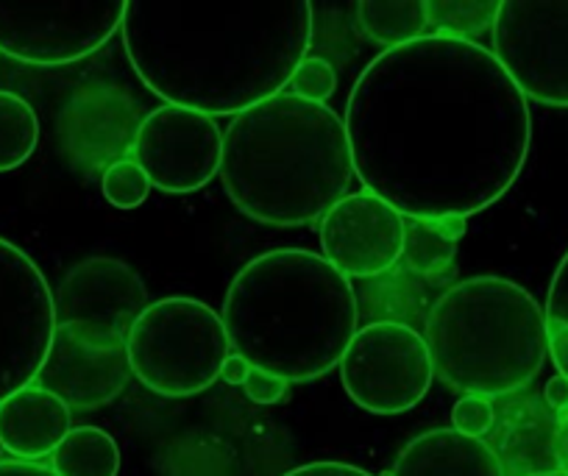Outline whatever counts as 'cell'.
Here are the masks:
<instances>
[{
    "mask_svg": "<svg viewBox=\"0 0 568 476\" xmlns=\"http://www.w3.org/2000/svg\"><path fill=\"white\" fill-rule=\"evenodd\" d=\"M357 182L409 221H466L521 176L529 103L474 40L426 34L379 53L346 103Z\"/></svg>",
    "mask_w": 568,
    "mask_h": 476,
    "instance_id": "obj_1",
    "label": "cell"
},
{
    "mask_svg": "<svg viewBox=\"0 0 568 476\" xmlns=\"http://www.w3.org/2000/svg\"><path fill=\"white\" fill-rule=\"evenodd\" d=\"M304 0L125 3L123 42L140 81L171 107L221 118L278 95L313 42Z\"/></svg>",
    "mask_w": 568,
    "mask_h": 476,
    "instance_id": "obj_2",
    "label": "cell"
},
{
    "mask_svg": "<svg viewBox=\"0 0 568 476\" xmlns=\"http://www.w3.org/2000/svg\"><path fill=\"white\" fill-rule=\"evenodd\" d=\"M221 182L229 201L267 226H307L357 182L346 123L326 103L278 92L223 131Z\"/></svg>",
    "mask_w": 568,
    "mask_h": 476,
    "instance_id": "obj_3",
    "label": "cell"
},
{
    "mask_svg": "<svg viewBox=\"0 0 568 476\" xmlns=\"http://www.w3.org/2000/svg\"><path fill=\"white\" fill-rule=\"evenodd\" d=\"M234 354L291 382H313L341 365L357 335V295L324 254L278 249L237 271L223 298Z\"/></svg>",
    "mask_w": 568,
    "mask_h": 476,
    "instance_id": "obj_4",
    "label": "cell"
},
{
    "mask_svg": "<svg viewBox=\"0 0 568 476\" xmlns=\"http://www.w3.org/2000/svg\"><path fill=\"white\" fill-rule=\"evenodd\" d=\"M424 341L435 376L463 396L524 391L549 357L544 306L501 276H474L446 290L426 312Z\"/></svg>",
    "mask_w": 568,
    "mask_h": 476,
    "instance_id": "obj_5",
    "label": "cell"
},
{
    "mask_svg": "<svg viewBox=\"0 0 568 476\" xmlns=\"http://www.w3.org/2000/svg\"><path fill=\"white\" fill-rule=\"evenodd\" d=\"M140 273L114 256H90L53 290L57 332L34 385L70 409H101L125 391L131 374L129 335L149 306Z\"/></svg>",
    "mask_w": 568,
    "mask_h": 476,
    "instance_id": "obj_6",
    "label": "cell"
},
{
    "mask_svg": "<svg viewBox=\"0 0 568 476\" xmlns=\"http://www.w3.org/2000/svg\"><path fill=\"white\" fill-rule=\"evenodd\" d=\"M229 354L221 312L184 295L151 301L129 335L134 379L168 398L210 391L221 379Z\"/></svg>",
    "mask_w": 568,
    "mask_h": 476,
    "instance_id": "obj_7",
    "label": "cell"
},
{
    "mask_svg": "<svg viewBox=\"0 0 568 476\" xmlns=\"http://www.w3.org/2000/svg\"><path fill=\"white\" fill-rule=\"evenodd\" d=\"M123 18L125 3L106 0H0V53L34 68H64L101 51L123 29Z\"/></svg>",
    "mask_w": 568,
    "mask_h": 476,
    "instance_id": "obj_8",
    "label": "cell"
},
{
    "mask_svg": "<svg viewBox=\"0 0 568 476\" xmlns=\"http://www.w3.org/2000/svg\"><path fill=\"white\" fill-rule=\"evenodd\" d=\"M341 379L357 407L374 415H398L424 402L435 368L418 330L376 321L357 330L341 359Z\"/></svg>",
    "mask_w": 568,
    "mask_h": 476,
    "instance_id": "obj_9",
    "label": "cell"
},
{
    "mask_svg": "<svg viewBox=\"0 0 568 476\" xmlns=\"http://www.w3.org/2000/svg\"><path fill=\"white\" fill-rule=\"evenodd\" d=\"M490 34V53L524 98L568 109V0L499 3Z\"/></svg>",
    "mask_w": 568,
    "mask_h": 476,
    "instance_id": "obj_10",
    "label": "cell"
},
{
    "mask_svg": "<svg viewBox=\"0 0 568 476\" xmlns=\"http://www.w3.org/2000/svg\"><path fill=\"white\" fill-rule=\"evenodd\" d=\"M57 306L45 273L0 237V404L34 385L51 352Z\"/></svg>",
    "mask_w": 568,
    "mask_h": 476,
    "instance_id": "obj_11",
    "label": "cell"
},
{
    "mask_svg": "<svg viewBox=\"0 0 568 476\" xmlns=\"http://www.w3.org/2000/svg\"><path fill=\"white\" fill-rule=\"evenodd\" d=\"M223 131L210 114L184 107L154 109L134 134V162L162 193L184 195L206 188L221 173Z\"/></svg>",
    "mask_w": 568,
    "mask_h": 476,
    "instance_id": "obj_12",
    "label": "cell"
},
{
    "mask_svg": "<svg viewBox=\"0 0 568 476\" xmlns=\"http://www.w3.org/2000/svg\"><path fill=\"white\" fill-rule=\"evenodd\" d=\"M407 243V217L379 195L359 190L321 221V251L346 278H374L396 267Z\"/></svg>",
    "mask_w": 568,
    "mask_h": 476,
    "instance_id": "obj_13",
    "label": "cell"
},
{
    "mask_svg": "<svg viewBox=\"0 0 568 476\" xmlns=\"http://www.w3.org/2000/svg\"><path fill=\"white\" fill-rule=\"evenodd\" d=\"M70 407L40 385H29L0 404V446L14 459L40 463L68 437Z\"/></svg>",
    "mask_w": 568,
    "mask_h": 476,
    "instance_id": "obj_14",
    "label": "cell"
},
{
    "mask_svg": "<svg viewBox=\"0 0 568 476\" xmlns=\"http://www.w3.org/2000/svg\"><path fill=\"white\" fill-rule=\"evenodd\" d=\"M390 476H505V468L485 440L457 429H433L404 446Z\"/></svg>",
    "mask_w": 568,
    "mask_h": 476,
    "instance_id": "obj_15",
    "label": "cell"
},
{
    "mask_svg": "<svg viewBox=\"0 0 568 476\" xmlns=\"http://www.w3.org/2000/svg\"><path fill=\"white\" fill-rule=\"evenodd\" d=\"M357 23L368 40L393 51L424 40L429 29V9L424 0H365L357 7Z\"/></svg>",
    "mask_w": 568,
    "mask_h": 476,
    "instance_id": "obj_16",
    "label": "cell"
},
{
    "mask_svg": "<svg viewBox=\"0 0 568 476\" xmlns=\"http://www.w3.org/2000/svg\"><path fill=\"white\" fill-rule=\"evenodd\" d=\"M51 470L57 476H118V440L98 426H73L51 454Z\"/></svg>",
    "mask_w": 568,
    "mask_h": 476,
    "instance_id": "obj_17",
    "label": "cell"
},
{
    "mask_svg": "<svg viewBox=\"0 0 568 476\" xmlns=\"http://www.w3.org/2000/svg\"><path fill=\"white\" fill-rule=\"evenodd\" d=\"M40 145V118L18 92L0 90V173L18 171Z\"/></svg>",
    "mask_w": 568,
    "mask_h": 476,
    "instance_id": "obj_18",
    "label": "cell"
},
{
    "mask_svg": "<svg viewBox=\"0 0 568 476\" xmlns=\"http://www.w3.org/2000/svg\"><path fill=\"white\" fill-rule=\"evenodd\" d=\"M449 223L452 221H415L413 229L407 226L404 254L415 271L433 273L449 265L455 254V240L463 232V226L452 229Z\"/></svg>",
    "mask_w": 568,
    "mask_h": 476,
    "instance_id": "obj_19",
    "label": "cell"
},
{
    "mask_svg": "<svg viewBox=\"0 0 568 476\" xmlns=\"http://www.w3.org/2000/svg\"><path fill=\"white\" fill-rule=\"evenodd\" d=\"M429 9V26H438V34L444 37H457V40H471L479 31L490 29L494 26L496 12H499V3H446V0H435V3H426Z\"/></svg>",
    "mask_w": 568,
    "mask_h": 476,
    "instance_id": "obj_20",
    "label": "cell"
},
{
    "mask_svg": "<svg viewBox=\"0 0 568 476\" xmlns=\"http://www.w3.org/2000/svg\"><path fill=\"white\" fill-rule=\"evenodd\" d=\"M546 332H549V357L557 374L568 379V254L551 276L546 295Z\"/></svg>",
    "mask_w": 568,
    "mask_h": 476,
    "instance_id": "obj_21",
    "label": "cell"
},
{
    "mask_svg": "<svg viewBox=\"0 0 568 476\" xmlns=\"http://www.w3.org/2000/svg\"><path fill=\"white\" fill-rule=\"evenodd\" d=\"M101 190L103 199L118 210H136L149 201L151 179L145 176V171L136 165L134 159H120L103 171Z\"/></svg>",
    "mask_w": 568,
    "mask_h": 476,
    "instance_id": "obj_22",
    "label": "cell"
},
{
    "mask_svg": "<svg viewBox=\"0 0 568 476\" xmlns=\"http://www.w3.org/2000/svg\"><path fill=\"white\" fill-rule=\"evenodd\" d=\"M293 95L304 98V101L324 103L326 98L335 95L337 90V70L329 59L324 57H307L291 79Z\"/></svg>",
    "mask_w": 568,
    "mask_h": 476,
    "instance_id": "obj_23",
    "label": "cell"
},
{
    "mask_svg": "<svg viewBox=\"0 0 568 476\" xmlns=\"http://www.w3.org/2000/svg\"><path fill=\"white\" fill-rule=\"evenodd\" d=\"M452 424H455V429L460 432V435L483 440V437L494 429L496 409L494 404H490V398L466 393V396L455 404V409H452Z\"/></svg>",
    "mask_w": 568,
    "mask_h": 476,
    "instance_id": "obj_24",
    "label": "cell"
},
{
    "mask_svg": "<svg viewBox=\"0 0 568 476\" xmlns=\"http://www.w3.org/2000/svg\"><path fill=\"white\" fill-rule=\"evenodd\" d=\"M243 391L254 404H276L287 396V382L262 368H251L248 379L243 382Z\"/></svg>",
    "mask_w": 568,
    "mask_h": 476,
    "instance_id": "obj_25",
    "label": "cell"
},
{
    "mask_svg": "<svg viewBox=\"0 0 568 476\" xmlns=\"http://www.w3.org/2000/svg\"><path fill=\"white\" fill-rule=\"evenodd\" d=\"M282 476H374L368 470L357 468V465H348V463H307V465H298V468L287 470Z\"/></svg>",
    "mask_w": 568,
    "mask_h": 476,
    "instance_id": "obj_26",
    "label": "cell"
},
{
    "mask_svg": "<svg viewBox=\"0 0 568 476\" xmlns=\"http://www.w3.org/2000/svg\"><path fill=\"white\" fill-rule=\"evenodd\" d=\"M544 396H546V404H549V407L555 409L560 418H562V415H568V379H566V376L557 374L555 379L546 382Z\"/></svg>",
    "mask_w": 568,
    "mask_h": 476,
    "instance_id": "obj_27",
    "label": "cell"
},
{
    "mask_svg": "<svg viewBox=\"0 0 568 476\" xmlns=\"http://www.w3.org/2000/svg\"><path fill=\"white\" fill-rule=\"evenodd\" d=\"M251 368H254V365H251L248 359H243L240 354H229L226 363H223L221 368V382H226V385H243V382L248 379Z\"/></svg>",
    "mask_w": 568,
    "mask_h": 476,
    "instance_id": "obj_28",
    "label": "cell"
},
{
    "mask_svg": "<svg viewBox=\"0 0 568 476\" xmlns=\"http://www.w3.org/2000/svg\"><path fill=\"white\" fill-rule=\"evenodd\" d=\"M0 476H57L48 465L23 463V459H0Z\"/></svg>",
    "mask_w": 568,
    "mask_h": 476,
    "instance_id": "obj_29",
    "label": "cell"
},
{
    "mask_svg": "<svg viewBox=\"0 0 568 476\" xmlns=\"http://www.w3.org/2000/svg\"><path fill=\"white\" fill-rule=\"evenodd\" d=\"M557 459H560L562 474L568 476V415L560 418V437H557Z\"/></svg>",
    "mask_w": 568,
    "mask_h": 476,
    "instance_id": "obj_30",
    "label": "cell"
},
{
    "mask_svg": "<svg viewBox=\"0 0 568 476\" xmlns=\"http://www.w3.org/2000/svg\"><path fill=\"white\" fill-rule=\"evenodd\" d=\"M532 476H566L562 470H551V474H532Z\"/></svg>",
    "mask_w": 568,
    "mask_h": 476,
    "instance_id": "obj_31",
    "label": "cell"
}]
</instances>
